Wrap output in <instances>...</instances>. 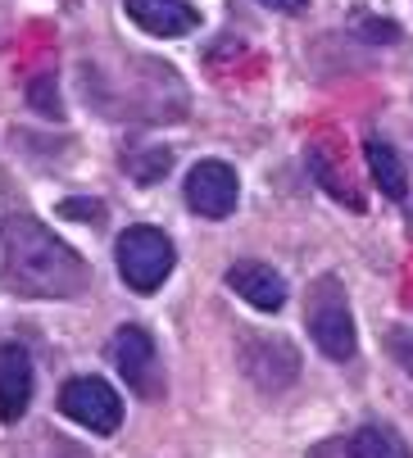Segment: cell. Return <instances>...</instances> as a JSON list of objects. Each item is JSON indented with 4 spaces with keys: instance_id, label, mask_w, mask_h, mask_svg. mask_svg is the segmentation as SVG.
<instances>
[{
    "instance_id": "obj_1",
    "label": "cell",
    "mask_w": 413,
    "mask_h": 458,
    "mask_svg": "<svg viewBox=\"0 0 413 458\" xmlns=\"http://www.w3.org/2000/svg\"><path fill=\"white\" fill-rule=\"evenodd\" d=\"M87 259L28 214L5 218L0 232V286L23 300H73L87 291Z\"/></svg>"
},
{
    "instance_id": "obj_2",
    "label": "cell",
    "mask_w": 413,
    "mask_h": 458,
    "mask_svg": "<svg viewBox=\"0 0 413 458\" xmlns=\"http://www.w3.org/2000/svg\"><path fill=\"white\" fill-rule=\"evenodd\" d=\"M305 327H309V341L318 345V354L346 363L355 359L359 341H355V318H350V300L340 277H318L305 295Z\"/></svg>"
},
{
    "instance_id": "obj_3",
    "label": "cell",
    "mask_w": 413,
    "mask_h": 458,
    "mask_svg": "<svg viewBox=\"0 0 413 458\" xmlns=\"http://www.w3.org/2000/svg\"><path fill=\"white\" fill-rule=\"evenodd\" d=\"M114 259H118L123 282H127L136 295H151V291H159V286L168 282V273H173V241H168L159 227L136 223V227L118 232Z\"/></svg>"
},
{
    "instance_id": "obj_4",
    "label": "cell",
    "mask_w": 413,
    "mask_h": 458,
    "mask_svg": "<svg viewBox=\"0 0 413 458\" xmlns=\"http://www.w3.org/2000/svg\"><path fill=\"white\" fill-rule=\"evenodd\" d=\"M59 413L96 436H114L123 427V400L105 377H68L59 386Z\"/></svg>"
},
{
    "instance_id": "obj_5",
    "label": "cell",
    "mask_w": 413,
    "mask_h": 458,
    "mask_svg": "<svg viewBox=\"0 0 413 458\" xmlns=\"http://www.w3.org/2000/svg\"><path fill=\"white\" fill-rule=\"evenodd\" d=\"M109 363L118 368V377H123L142 400H151V395H159V390H164V381H159V377H164L159 350H155V341H151L146 327H136V322L118 327L114 341H109Z\"/></svg>"
},
{
    "instance_id": "obj_6",
    "label": "cell",
    "mask_w": 413,
    "mask_h": 458,
    "mask_svg": "<svg viewBox=\"0 0 413 458\" xmlns=\"http://www.w3.org/2000/svg\"><path fill=\"white\" fill-rule=\"evenodd\" d=\"M241 372L259 390H287L300 377V354L287 336H241Z\"/></svg>"
},
{
    "instance_id": "obj_7",
    "label": "cell",
    "mask_w": 413,
    "mask_h": 458,
    "mask_svg": "<svg viewBox=\"0 0 413 458\" xmlns=\"http://www.w3.org/2000/svg\"><path fill=\"white\" fill-rule=\"evenodd\" d=\"M237 195H241L237 168L223 164V159H200L186 173V205L200 218H228L237 209Z\"/></svg>"
},
{
    "instance_id": "obj_8",
    "label": "cell",
    "mask_w": 413,
    "mask_h": 458,
    "mask_svg": "<svg viewBox=\"0 0 413 458\" xmlns=\"http://www.w3.org/2000/svg\"><path fill=\"white\" fill-rule=\"evenodd\" d=\"M127 19L151 37H186L200 28V10L186 0H127Z\"/></svg>"
},
{
    "instance_id": "obj_9",
    "label": "cell",
    "mask_w": 413,
    "mask_h": 458,
    "mask_svg": "<svg viewBox=\"0 0 413 458\" xmlns=\"http://www.w3.org/2000/svg\"><path fill=\"white\" fill-rule=\"evenodd\" d=\"M32 400V359L23 345H0V422H19Z\"/></svg>"
},
{
    "instance_id": "obj_10",
    "label": "cell",
    "mask_w": 413,
    "mask_h": 458,
    "mask_svg": "<svg viewBox=\"0 0 413 458\" xmlns=\"http://www.w3.org/2000/svg\"><path fill=\"white\" fill-rule=\"evenodd\" d=\"M228 286H232L245 304H254L259 313H278V309L287 304V282L272 273L268 264H254V259H241V264L228 268Z\"/></svg>"
},
{
    "instance_id": "obj_11",
    "label": "cell",
    "mask_w": 413,
    "mask_h": 458,
    "mask_svg": "<svg viewBox=\"0 0 413 458\" xmlns=\"http://www.w3.org/2000/svg\"><path fill=\"white\" fill-rule=\"evenodd\" d=\"M364 159H368V173H373V182L382 186V195H391V200H404V195H409L404 159H400L386 141H368V146H364Z\"/></svg>"
},
{
    "instance_id": "obj_12",
    "label": "cell",
    "mask_w": 413,
    "mask_h": 458,
    "mask_svg": "<svg viewBox=\"0 0 413 458\" xmlns=\"http://www.w3.org/2000/svg\"><path fill=\"white\" fill-rule=\"evenodd\" d=\"M340 454L346 458H409L404 440L386 427H359L346 445H340Z\"/></svg>"
},
{
    "instance_id": "obj_13",
    "label": "cell",
    "mask_w": 413,
    "mask_h": 458,
    "mask_svg": "<svg viewBox=\"0 0 413 458\" xmlns=\"http://www.w3.org/2000/svg\"><path fill=\"white\" fill-rule=\"evenodd\" d=\"M136 159H151V164H127L136 182H159L168 173V150H151V155H136Z\"/></svg>"
},
{
    "instance_id": "obj_14",
    "label": "cell",
    "mask_w": 413,
    "mask_h": 458,
    "mask_svg": "<svg viewBox=\"0 0 413 458\" xmlns=\"http://www.w3.org/2000/svg\"><path fill=\"white\" fill-rule=\"evenodd\" d=\"M355 37H364V41H395V28L391 23H377V19H359L355 23Z\"/></svg>"
},
{
    "instance_id": "obj_15",
    "label": "cell",
    "mask_w": 413,
    "mask_h": 458,
    "mask_svg": "<svg viewBox=\"0 0 413 458\" xmlns=\"http://www.w3.org/2000/svg\"><path fill=\"white\" fill-rule=\"evenodd\" d=\"M391 354L400 363H409V372H413V332H391Z\"/></svg>"
},
{
    "instance_id": "obj_16",
    "label": "cell",
    "mask_w": 413,
    "mask_h": 458,
    "mask_svg": "<svg viewBox=\"0 0 413 458\" xmlns=\"http://www.w3.org/2000/svg\"><path fill=\"white\" fill-rule=\"evenodd\" d=\"M259 5H268V10H278V14H300L309 0H259Z\"/></svg>"
}]
</instances>
